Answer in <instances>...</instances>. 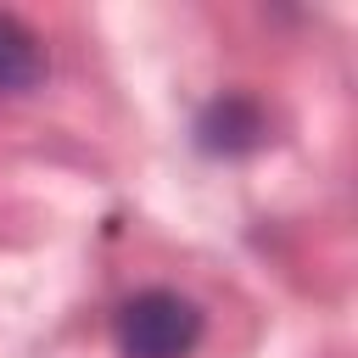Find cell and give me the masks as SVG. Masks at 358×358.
<instances>
[{"mask_svg":"<svg viewBox=\"0 0 358 358\" xmlns=\"http://www.w3.org/2000/svg\"><path fill=\"white\" fill-rule=\"evenodd\" d=\"M201 341V308L179 291H140L117 308L123 358H190Z\"/></svg>","mask_w":358,"mask_h":358,"instance_id":"6da1fadb","label":"cell"},{"mask_svg":"<svg viewBox=\"0 0 358 358\" xmlns=\"http://www.w3.org/2000/svg\"><path fill=\"white\" fill-rule=\"evenodd\" d=\"M263 134H268V117L252 95H218L196 117V145L213 157H246L263 145Z\"/></svg>","mask_w":358,"mask_h":358,"instance_id":"7a4b0ae2","label":"cell"},{"mask_svg":"<svg viewBox=\"0 0 358 358\" xmlns=\"http://www.w3.org/2000/svg\"><path fill=\"white\" fill-rule=\"evenodd\" d=\"M45 78V45L28 22L0 11V95H22Z\"/></svg>","mask_w":358,"mask_h":358,"instance_id":"3957f363","label":"cell"}]
</instances>
